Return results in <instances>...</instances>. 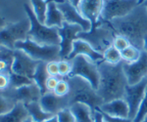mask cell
Wrapping results in <instances>:
<instances>
[{
    "mask_svg": "<svg viewBox=\"0 0 147 122\" xmlns=\"http://www.w3.org/2000/svg\"><path fill=\"white\" fill-rule=\"evenodd\" d=\"M15 49L26 52L30 57L38 62L49 63L52 61H61L60 46L59 45H40L36 42L27 39L25 41H18Z\"/></svg>",
    "mask_w": 147,
    "mask_h": 122,
    "instance_id": "5",
    "label": "cell"
},
{
    "mask_svg": "<svg viewBox=\"0 0 147 122\" xmlns=\"http://www.w3.org/2000/svg\"><path fill=\"white\" fill-rule=\"evenodd\" d=\"M59 10L62 12L65 22L74 25H79L82 27L84 32L90 31L92 29V25L87 19H85L82 14L80 13L79 9L77 7L72 5L70 1L66 0L64 3L58 4Z\"/></svg>",
    "mask_w": 147,
    "mask_h": 122,
    "instance_id": "15",
    "label": "cell"
},
{
    "mask_svg": "<svg viewBox=\"0 0 147 122\" xmlns=\"http://www.w3.org/2000/svg\"><path fill=\"white\" fill-rule=\"evenodd\" d=\"M69 92H70V85H69V82L67 79H60L57 84L54 93L58 96L64 97V96H67Z\"/></svg>",
    "mask_w": 147,
    "mask_h": 122,
    "instance_id": "31",
    "label": "cell"
},
{
    "mask_svg": "<svg viewBox=\"0 0 147 122\" xmlns=\"http://www.w3.org/2000/svg\"><path fill=\"white\" fill-rule=\"evenodd\" d=\"M103 56H104V61L112 65H117L123 61L121 51H119L114 46H111L110 48H108L104 52Z\"/></svg>",
    "mask_w": 147,
    "mask_h": 122,
    "instance_id": "28",
    "label": "cell"
},
{
    "mask_svg": "<svg viewBox=\"0 0 147 122\" xmlns=\"http://www.w3.org/2000/svg\"><path fill=\"white\" fill-rule=\"evenodd\" d=\"M82 31H84L82 27L79 25H74L64 22L62 27L59 29V35H60L61 42L60 46V56L62 60H68L69 56L73 51L74 42L78 39V35Z\"/></svg>",
    "mask_w": 147,
    "mask_h": 122,
    "instance_id": "11",
    "label": "cell"
},
{
    "mask_svg": "<svg viewBox=\"0 0 147 122\" xmlns=\"http://www.w3.org/2000/svg\"><path fill=\"white\" fill-rule=\"evenodd\" d=\"M67 80L70 85L68 97L71 105L76 103H82L88 105L94 112L104 104V101L99 96L97 90L92 87L86 79L80 76H69Z\"/></svg>",
    "mask_w": 147,
    "mask_h": 122,
    "instance_id": "3",
    "label": "cell"
},
{
    "mask_svg": "<svg viewBox=\"0 0 147 122\" xmlns=\"http://www.w3.org/2000/svg\"><path fill=\"white\" fill-rule=\"evenodd\" d=\"M130 42L125 38V36H122V35H116L115 38H114L113 41V46L116 47L119 51L122 52L123 50L127 49V47L130 46Z\"/></svg>",
    "mask_w": 147,
    "mask_h": 122,
    "instance_id": "33",
    "label": "cell"
},
{
    "mask_svg": "<svg viewBox=\"0 0 147 122\" xmlns=\"http://www.w3.org/2000/svg\"><path fill=\"white\" fill-rule=\"evenodd\" d=\"M46 69L50 76H58L59 75V65L58 62L52 61V62L46 63Z\"/></svg>",
    "mask_w": 147,
    "mask_h": 122,
    "instance_id": "35",
    "label": "cell"
},
{
    "mask_svg": "<svg viewBox=\"0 0 147 122\" xmlns=\"http://www.w3.org/2000/svg\"><path fill=\"white\" fill-rule=\"evenodd\" d=\"M143 51L147 52V34L144 36V39H143Z\"/></svg>",
    "mask_w": 147,
    "mask_h": 122,
    "instance_id": "42",
    "label": "cell"
},
{
    "mask_svg": "<svg viewBox=\"0 0 147 122\" xmlns=\"http://www.w3.org/2000/svg\"><path fill=\"white\" fill-rule=\"evenodd\" d=\"M58 82H59V79L57 78V76H49V78L47 79V82H46L47 91H49V92H54Z\"/></svg>",
    "mask_w": 147,
    "mask_h": 122,
    "instance_id": "37",
    "label": "cell"
},
{
    "mask_svg": "<svg viewBox=\"0 0 147 122\" xmlns=\"http://www.w3.org/2000/svg\"><path fill=\"white\" fill-rule=\"evenodd\" d=\"M124 71L129 85H134L147 77V52L142 51L139 60L127 64L124 62Z\"/></svg>",
    "mask_w": 147,
    "mask_h": 122,
    "instance_id": "14",
    "label": "cell"
},
{
    "mask_svg": "<svg viewBox=\"0 0 147 122\" xmlns=\"http://www.w3.org/2000/svg\"><path fill=\"white\" fill-rule=\"evenodd\" d=\"M139 5V0H104L101 14L102 22H112L131 13Z\"/></svg>",
    "mask_w": 147,
    "mask_h": 122,
    "instance_id": "9",
    "label": "cell"
},
{
    "mask_svg": "<svg viewBox=\"0 0 147 122\" xmlns=\"http://www.w3.org/2000/svg\"><path fill=\"white\" fill-rule=\"evenodd\" d=\"M142 53V50L136 48V46L130 45L127 47V49L123 50L121 54H122V59L123 61L127 64H131V63L136 62L137 60H139Z\"/></svg>",
    "mask_w": 147,
    "mask_h": 122,
    "instance_id": "26",
    "label": "cell"
},
{
    "mask_svg": "<svg viewBox=\"0 0 147 122\" xmlns=\"http://www.w3.org/2000/svg\"><path fill=\"white\" fill-rule=\"evenodd\" d=\"M93 119L94 121L93 122H104V116H103V113L99 111H96L93 112Z\"/></svg>",
    "mask_w": 147,
    "mask_h": 122,
    "instance_id": "39",
    "label": "cell"
},
{
    "mask_svg": "<svg viewBox=\"0 0 147 122\" xmlns=\"http://www.w3.org/2000/svg\"><path fill=\"white\" fill-rule=\"evenodd\" d=\"M97 65L100 74L97 92L103 99L104 103L124 99L125 88L129 85L124 71V61L117 65L102 61Z\"/></svg>",
    "mask_w": 147,
    "mask_h": 122,
    "instance_id": "1",
    "label": "cell"
},
{
    "mask_svg": "<svg viewBox=\"0 0 147 122\" xmlns=\"http://www.w3.org/2000/svg\"><path fill=\"white\" fill-rule=\"evenodd\" d=\"M101 22L99 25L92 27L90 31H82L78 35V38L87 41L93 47L97 52L104 54L108 48L113 46V41L116 35L113 33V29H110L109 27H105Z\"/></svg>",
    "mask_w": 147,
    "mask_h": 122,
    "instance_id": "6",
    "label": "cell"
},
{
    "mask_svg": "<svg viewBox=\"0 0 147 122\" xmlns=\"http://www.w3.org/2000/svg\"><path fill=\"white\" fill-rule=\"evenodd\" d=\"M59 65V76L69 77L72 72V63L67 60H61L58 62Z\"/></svg>",
    "mask_w": 147,
    "mask_h": 122,
    "instance_id": "29",
    "label": "cell"
},
{
    "mask_svg": "<svg viewBox=\"0 0 147 122\" xmlns=\"http://www.w3.org/2000/svg\"><path fill=\"white\" fill-rule=\"evenodd\" d=\"M1 96L10 98L16 103H24L26 105L32 102H39L42 97V93L38 86L35 83H32L20 88L9 87L5 90H1Z\"/></svg>",
    "mask_w": 147,
    "mask_h": 122,
    "instance_id": "10",
    "label": "cell"
},
{
    "mask_svg": "<svg viewBox=\"0 0 147 122\" xmlns=\"http://www.w3.org/2000/svg\"><path fill=\"white\" fill-rule=\"evenodd\" d=\"M30 29V19H24L18 23H10L1 29V46L15 50V45L18 41H25L28 38Z\"/></svg>",
    "mask_w": 147,
    "mask_h": 122,
    "instance_id": "8",
    "label": "cell"
},
{
    "mask_svg": "<svg viewBox=\"0 0 147 122\" xmlns=\"http://www.w3.org/2000/svg\"><path fill=\"white\" fill-rule=\"evenodd\" d=\"M10 86V72H1L0 75V88L1 90H5Z\"/></svg>",
    "mask_w": 147,
    "mask_h": 122,
    "instance_id": "36",
    "label": "cell"
},
{
    "mask_svg": "<svg viewBox=\"0 0 147 122\" xmlns=\"http://www.w3.org/2000/svg\"><path fill=\"white\" fill-rule=\"evenodd\" d=\"M32 83H34L32 78H30V77L24 76V75H19V74L10 72V86H9V87L20 88L26 85H30V84H32Z\"/></svg>",
    "mask_w": 147,
    "mask_h": 122,
    "instance_id": "27",
    "label": "cell"
},
{
    "mask_svg": "<svg viewBox=\"0 0 147 122\" xmlns=\"http://www.w3.org/2000/svg\"><path fill=\"white\" fill-rule=\"evenodd\" d=\"M69 1L71 2V3H72V5H74L75 7H79V5L80 4V2L82 1V0H69Z\"/></svg>",
    "mask_w": 147,
    "mask_h": 122,
    "instance_id": "41",
    "label": "cell"
},
{
    "mask_svg": "<svg viewBox=\"0 0 147 122\" xmlns=\"http://www.w3.org/2000/svg\"><path fill=\"white\" fill-rule=\"evenodd\" d=\"M0 103H1V109H0L1 114H5L7 112L11 111L16 107V105H17V103L14 100L10 99V98L3 97V96H1Z\"/></svg>",
    "mask_w": 147,
    "mask_h": 122,
    "instance_id": "32",
    "label": "cell"
},
{
    "mask_svg": "<svg viewBox=\"0 0 147 122\" xmlns=\"http://www.w3.org/2000/svg\"><path fill=\"white\" fill-rule=\"evenodd\" d=\"M28 112L24 103H17L16 107L11 111L1 114L0 122H25L28 118Z\"/></svg>",
    "mask_w": 147,
    "mask_h": 122,
    "instance_id": "21",
    "label": "cell"
},
{
    "mask_svg": "<svg viewBox=\"0 0 147 122\" xmlns=\"http://www.w3.org/2000/svg\"><path fill=\"white\" fill-rule=\"evenodd\" d=\"M77 122H93V111L87 105L76 103L70 107Z\"/></svg>",
    "mask_w": 147,
    "mask_h": 122,
    "instance_id": "22",
    "label": "cell"
},
{
    "mask_svg": "<svg viewBox=\"0 0 147 122\" xmlns=\"http://www.w3.org/2000/svg\"><path fill=\"white\" fill-rule=\"evenodd\" d=\"M104 122H106V121H104Z\"/></svg>",
    "mask_w": 147,
    "mask_h": 122,
    "instance_id": "47",
    "label": "cell"
},
{
    "mask_svg": "<svg viewBox=\"0 0 147 122\" xmlns=\"http://www.w3.org/2000/svg\"><path fill=\"white\" fill-rule=\"evenodd\" d=\"M26 107L28 112V115L34 120V122H43L48 119L49 117L53 116L52 114L48 113L42 109L39 102H32L30 104H26Z\"/></svg>",
    "mask_w": 147,
    "mask_h": 122,
    "instance_id": "23",
    "label": "cell"
},
{
    "mask_svg": "<svg viewBox=\"0 0 147 122\" xmlns=\"http://www.w3.org/2000/svg\"><path fill=\"white\" fill-rule=\"evenodd\" d=\"M40 62L34 60L22 50L15 49L14 52V60L11 65V72L19 75H24L32 78L35 69Z\"/></svg>",
    "mask_w": 147,
    "mask_h": 122,
    "instance_id": "13",
    "label": "cell"
},
{
    "mask_svg": "<svg viewBox=\"0 0 147 122\" xmlns=\"http://www.w3.org/2000/svg\"><path fill=\"white\" fill-rule=\"evenodd\" d=\"M141 5H143L146 8V10H147V0H144V1L141 3Z\"/></svg>",
    "mask_w": 147,
    "mask_h": 122,
    "instance_id": "43",
    "label": "cell"
},
{
    "mask_svg": "<svg viewBox=\"0 0 147 122\" xmlns=\"http://www.w3.org/2000/svg\"><path fill=\"white\" fill-rule=\"evenodd\" d=\"M57 117H58L59 122H77L73 112L71 111L70 107L61 111L57 114Z\"/></svg>",
    "mask_w": 147,
    "mask_h": 122,
    "instance_id": "34",
    "label": "cell"
},
{
    "mask_svg": "<svg viewBox=\"0 0 147 122\" xmlns=\"http://www.w3.org/2000/svg\"><path fill=\"white\" fill-rule=\"evenodd\" d=\"M143 1H144V0H139V5H141V3H142Z\"/></svg>",
    "mask_w": 147,
    "mask_h": 122,
    "instance_id": "46",
    "label": "cell"
},
{
    "mask_svg": "<svg viewBox=\"0 0 147 122\" xmlns=\"http://www.w3.org/2000/svg\"><path fill=\"white\" fill-rule=\"evenodd\" d=\"M39 103L42 109L52 115H57L61 111L68 109L71 105L68 95L61 97L56 95L54 92H49V91L42 95Z\"/></svg>",
    "mask_w": 147,
    "mask_h": 122,
    "instance_id": "16",
    "label": "cell"
},
{
    "mask_svg": "<svg viewBox=\"0 0 147 122\" xmlns=\"http://www.w3.org/2000/svg\"><path fill=\"white\" fill-rule=\"evenodd\" d=\"M32 1V10H34L37 20L40 23H44L46 19L47 8H48L49 3L51 2H56V3H64L66 0H30Z\"/></svg>",
    "mask_w": 147,
    "mask_h": 122,
    "instance_id": "24",
    "label": "cell"
},
{
    "mask_svg": "<svg viewBox=\"0 0 147 122\" xmlns=\"http://www.w3.org/2000/svg\"><path fill=\"white\" fill-rule=\"evenodd\" d=\"M141 122H147V115L145 116V118H144V119H143V120H142Z\"/></svg>",
    "mask_w": 147,
    "mask_h": 122,
    "instance_id": "45",
    "label": "cell"
},
{
    "mask_svg": "<svg viewBox=\"0 0 147 122\" xmlns=\"http://www.w3.org/2000/svg\"><path fill=\"white\" fill-rule=\"evenodd\" d=\"M24 9L30 21L28 39L40 45H59L61 42L58 27H49L37 20L34 10L28 4H24Z\"/></svg>",
    "mask_w": 147,
    "mask_h": 122,
    "instance_id": "4",
    "label": "cell"
},
{
    "mask_svg": "<svg viewBox=\"0 0 147 122\" xmlns=\"http://www.w3.org/2000/svg\"><path fill=\"white\" fill-rule=\"evenodd\" d=\"M49 76L50 75L48 74L47 69H46V63L40 62L38 65H37L36 69H35V72L34 74V76H32V79H34V83L39 87L42 95L45 94L46 92H48L46 88V82H47V79L49 78Z\"/></svg>",
    "mask_w": 147,
    "mask_h": 122,
    "instance_id": "25",
    "label": "cell"
},
{
    "mask_svg": "<svg viewBox=\"0 0 147 122\" xmlns=\"http://www.w3.org/2000/svg\"><path fill=\"white\" fill-rule=\"evenodd\" d=\"M65 22V19L62 14V12L59 10L58 3L56 2H51L49 3L48 8H47L45 25L49 27H62L63 23Z\"/></svg>",
    "mask_w": 147,
    "mask_h": 122,
    "instance_id": "20",
    "label": "cell"
},
{
    "mask_svg": "<svg viewBox=\"0 0 147 122\" xmlns=\"http://www.w3.org/2000/svg\"><path fill=\"white\" fill-rule=\"evenodd\" d=\"M79 55H82V56H85V57L89 58L91 61L96 63V64L104 61L103 54L97 52L88 42L80 38H78L77 40L74 42L73 51H72V53H71V55L69 56L68 60L72 61L74 58H76Z\"/></svg>",
    "mask_w": 147,
    "mask_h": 122,
    "instance_id": "18",
    "label": "cell"
},
{
    "mask_svg": "<svg viewBox=\"0 0 147 122\" xmlns=\"http://www.w3.org/2000/svg\"><path fill=\"white\" fill-rule=\"evenodd\" d=\"M25 122H34V120H32V118H30V117H28V118H27L25 120Z\"/></svg>",
    "mask_w": 147,
    "mask_h": 122,
    "instance_id": "44",
    "label": "cell"
},
{
    "mask_svg": "<svg viewBox=\"0 0 147 122\" xmlns=\"http://www.w3.org/2000/svg\"><path fill=\"white\" fill-rule=\"evenodd\" d=\"M43 122H59V120H58L57 115H53V116L49 117L48 119H46V120H44Z\"/></svg>",
    "mask_w": 147,
    "mask_h": 122,
    "instance_id": "40",
    "label": "cell"
},
{
    "mask_svg": "<svg viewBox=\"0 0 147 122\" xmlns=\"http://www.w3.org/2000/svg\"><path fill=\"white\" fill-rule=\"evenodd\" d=\"M97 111L107 113L111 116L129 118V107L125 99H118L104 103Z\"/></svg>",
    "mask_w": 147,
    "mask_h": 122,
    "instance_id": "19",
    "label": "cell"
},
{
    "mask_svg": "<svg viewBox=\"0 0 147 122\" xmlns=\"http://www.w3.org/2000/svg\"><path fill=\"white\" fill-rule=\"evenodd\" d=\"M146 115H147V87L145 91V95H144L143 100H142L140 104V107H139L138 112H137L136 118L134 119V122H141L145 118Z\"/></svg>",
    "mask_w": 147,
    "mask_h": 122,
    "instance_id": "30",
    "label": "cell"
},
{
    "mask_svg": "<svg viewBox=\"0 0 147 122\" xmlns=\"http://www.w3.org/2000/svg\"><path fill=\"white\" fill-rule=\"evenodd\" d=\"M72 72L70 76H80L86 79L95 90L98 89L100 74H99L98 65L85 56L79 55L72 61Z\"/></svg>",
    "mask_w": 147,
    "mask_h": 122,
    "instance_id": "7",
    "label": "cell"
},
{
    "mask_svg": "<svg viewBox=\"0 0 147 122\" xmlns=\"http://www.w3.org/2000/svg\"><path fill=\"white\" fill-rule=\"evenodd\" d=\"M116 35H122L131 45L143 51V39L147 34V10L143 5H138L125 17L118 18L110 22Z\"/></svg>",
    "mask_w": 147,
    "mask_h": 122,
    "instance_id": "2",
    "label": "cell"
},
{
    "mask_svg": "<svg viewBox=\"0 0 147 122\" xmlns=\"http://www.w3.org/2000/svg\"><path fill=\"white\" fill-rule=\"evenodd\" d=\"M104 7V0H82L78 7L80 13L91 23L92 27L101 23V14Z\"/></svg>",
    "mask_w": 147,
    "mask_h": 122,
    "instance_id": "17",
    "label": "cell"
},
{
    "mask_svg": "<svg viewBox=\"0 0 147 122\" xmlns=\"http://www.w3.org/2000/svg\"><path fill=\"white\" fill-rule=\"evenodd\" d=\"M147 87V77L134 85H127L125 88L124 99L127 103L129 107V118L134 121L136 118L139 107L145 95Z\"/></svg>",
    "mask_w": 147,
    "mask_h": 122,
    "instance_id": "12",
    "label": "cell"
},
{
    "mask_svg": "<svg viewBox=\"0 0 147 122\" xmlns=\"http://www.w3.org/2000/svg\"><path fill=\"white\" fill-rule=\"evenodd\" d=\"M103 113V112H102ZM104 120L106 122H134L130 118H122V117H115L111 116L107 113H103Z\"/></svg>",
    "mask_w": 147,
    "mask_h": 122,
    "instance_id": "38",
    "label": "cell"
},
{
    "mask_svg": "<svg viewBox=\"0 0 147 122\" xmlns=\"http://www.w3.org/2000/svg\"><path fill=\"white\" fill-rule=\"evenodd\" d=\"M68 1H69V0H68Z\"/></svg>",
    "mask_w": 147,
    "mask_h": 122,
    "instance_id": "48",
    "label": "cell"
}]
</instances>
